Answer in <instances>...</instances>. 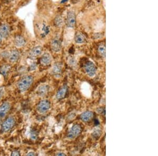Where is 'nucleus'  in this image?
Returning <instances> with one entry per match:
<instances>
[{
	"instance_id": "nucleus-1",
	"label": "nucleus",
	"mask_w": 158,
	"mask_h": 156,
	"mask_svg": "<svg viewBox=\"0 0 158 156\" xmlns=\"http://www.w3.org/2000/svg\"><path fill=\"white\" fill-rule=\"evenodd\" d=\"M34 81V78L31 75H25L22 77L17 83V87L20 92H26L30 88Z\"/></svg>"
},
{
	"instance_id": "nucleus-2",
	"label": "nucleus",
	"mask_w": 158,
	"mask_h": 156,
	"mask_svg": "<svg viewBox=\"0 0 158 156\" xmlns=\"http://www.w3.org/2000/svg\"><path fill=\"white\" fill-rule=\"evenodd\" d=\"M15 119L13 117L9 116L3 122L1 129L3 132H8L15 126Z\"/></svg>"
},
{
	"instance_id": "nucleus-3",
	"label": "nucleus",
	"mask_w": 158,
	"mask_h": 156,
	"mask_svg": "<svg viewBox=\"0 0 158 156\" xmlns=\"http://www.w3.org/2000/svg\"><path fill=\"white\" fill-rule=\"evenodd\" d=\"M50 107L51 104L49 100H43L38 103L36 109L39 113L41 114H43L49 111Z\"/></svg>"
},
{
	"instance_id": "nucleus-4",
	"label": "nucleus",
	"mask_w": 158,
	"mask_h": 156,
	"mask_svg": "<svg viewBox=\"0 0 158 156\" xmlns=\"http://www.w3.org/2000/svg\"><path fill=\"white\" fill-rule=\"evenodd\" d=\"M11 108V105L9 102H4L0 106V121L6 117Z\"/></svg>"
},
{
	"instance_id": "nucleus-5",
	"label": "nucleus",
	"mask_w": 158,
	"mask_h": 156,
	"mask_svg": "<svg viewBox=\"0 0 158 156\" xmlns=\"http://www.w3.org/2000/svg\"><path fill=\"white\" fill-rule=\"evenodd\" d=\"M85 68L87 74L90 77H93L96 75V67L94 63L92 62H88L85 65Z\"/></svg>"
},
{
	"instance_id": "nucleus-6",
	"label": "nucleus",
	"mask_w": 158,
	"mask_h": 156,
	"mask_svg": "<svg viewBox=\"0 0 158 156\" xmlns=\"http://www.w3.org/2000/svg\"><path fill=\"white\" fill-rule=\"evenodd\" d=\"M75 21L76 17L74 12L72 11L68 12L66 20V23L67 27L70 28H73L75 26Z\"/></svg>"
},
{
	"instance_id": "nucleus-7",
	"label": "nucleus",
	"mask_w": 158,
	"mask_h": 156,
	"mask_svg": "<svg viewBox=\"0 0 158 156\" xmlns=\"http://www.w3.org/2000/svg\"><path fill=\"white\" fill-rule=\"evenodd\" d=\"M81 132V127L79 125H74L72 127L68 134V137L70 139H74L77 137Z\"/></svg>"
},
{
	"instance_id": "nucleus-8",
	"label": "nucleus",
	"mask_w": 158,
	"mask_h": 156,
	"mask_svg": "<svg viewBox=\"0 0 158 156\" xmlns=\"http://www.w3.org/2000/svg\"><path fill=\"white\" fill-rule=\"evenodd\" d=\"M43 51V48L41 46H37L33 48L28 53V56L32 59L34 60L41 55Z\"/></svg>"
},
{
	"instance_id": "nucleus-9",
	"label": "nucleus",
	"mask_w": 158,
	"mask_h": 156,
	"mask_svg": "<svg viewBox=\"0 0 158 156\" xmlns=\"http://www.w3.org/2000/svg\"><path fill=\"white\" fill-rule=\"evenodd\" d=\"M10 33L9 25L4 23L0 26V35L3 38H8Z\"/></svg>"
},
{
	"instance_id": "nucleus-10",
	"label": "nucleus",
	"mask_w": 158,
	"mask_h": 156,
	"mask_svg": "<svg viewBox=\"0 0 158 156\" xmlns=\"http://www.w3.org/2000/svg\"><path fill=\"white\" fill-rule=\"evenodd\" d=\"M62 66L60 63H57L53 65L52 69L53 75L57 78L61 77L62 74Z\"/></svg>"
},
{
	"instance_id": "nucleus-11",
	"label": "nucleus",
	"mask_w": 158,
	"mask_h": 156,
	"mask_svg": "<svg viewBox=\"0 0 158 156\" xmlns=\"http://www.w3.org/2000/svg\"><path fill=\"white\" fill-rule=\"evenodd\" d=\"M20 53L17 49H14L11 51L9 55V60L11 63H16L20 58Z\"/></svg>"
},
{
	"instance_id": "nucleus-12",
	"label": "nucleus",
	"mask_w": 158,
	"mask_h": 156,
	"mask_svg": "<svg viewBox=\"0 0 158 156\" xmlns=\"http://www.w3.org/2000/svg\"><path fill=\"white\" fill-rule=\"evenodd\" d=\"M52 61V58L51 55L48 53H44L42 55L41 59H40V63L42 65L44 66H48L51 64Z\"/></svg>"
},
{
	"instance_id": "nucleus-13",
	"label": "nucleus",
	"mask_w": 158,
	"mask_h": 156,
	"mask_svg": "<svg viewBox=\"0 0 158 156\" xmlns=\"http://www.w3.org/2000/svg\"><path fill=\"white\" fill-rule=\"evenodd\" d=\"M14 43L17 47H23L26 44V40L22 36L17 35L14 38Z\"/></svg>"
},
{
	"instance_id": "nucleus-14",
	"label": "nucleus",
	"mask_w": 158,
	"mask_h": 156,
	"mask_svg": "<svg viewBox=\"0 0 158 156\" xmlns=\"http://www.w3.org/2000/svg\"><path fill=\"white\" fill-rule=\"evenodd\" d=\"M51 49L55 52H58L61 49V44L58 38H55L51 42Z\"/></svg>"
},
{
	"instance_id": "nucleus-15",
	"label": "nucleus",
	"mask_w": 158,
	"mask_h": 156,
	"mask_svg": "<svg viewBox=\"0 0 158 156\" xmlns=\"http://www.w3.org/2000/svg\"><path fill=\"white\" fill-rule=\"evenodd\" d=\"M67 90H68V87L66 86V85H64L61 87L60 89H58L57 95H56L57 99L60 100L64 98V97L66 96V94L67 93Z\"/></svg>"
},
{
	"instance_id": "nucleus-16",
	"label": "nucleus",
	"mask_w": 158,
	"mask_h": 156,
	"mask_svg": "<svg viewBox=\"0 0 158 156\" xmlns=\"http://www.w3.org/2000/svg\"><path fill=\"white\" fill-rule=\"evenodd\" d=\"M49 87L47 85H42L39 87L37 89V93L40 96H45L46 94H47L49 92Z\"/></svg>"
},
{
	"instance_id": "nucleus-17",
	"label": "nucleus",
	"mask_w": 158,
	"mask_h": 156,
	"mask_svg": "<svg viewBox=\"0 0 158 156\" xmlns=\"http://www.w3.org/2000/svg\"><path fill=\"white\" fill-rule=\"evenodd\" d=\"M75 42L77 44H83L86 41V38L82 33L80 32L77 33L74 38Z\"/></svg>"
},
{
	"instance_id": "nucleus-18",
	"label": "nucleus",
	"mask_w": 158,
	"mask_h": 156,
	"mask_svg": "<svg viewBox=\"0 0 158 156\" xmlns=\"http://www.w3.org/2000/svg\"><path fill=\"white\" fill-rule=\"evenodd\" d=\"M93 116V114L92 112L90 111H87L84 112L81 114L80 118H81L82 121L85 122H88L92 119Z\"/></svg>"
},
{
	"instance_id": "nucleus-19",
	"label": "nucleus",
	"mask_w": 158,
	"mask_h": 156,
	"mask_svg": "<svg viewBox=\"0 0 158 156\" xmlns=\"http://www.w3.org/2000/svg\"><path fill=\"white\" fill-rule=\"evenodd\" d=\"M11 69V66L8 64H5L0 67V72L4 76L8 75Z\"/></svg>"
},
{
	"instance_id": "nucleus-20",
	"label": "nucleus",
	"mask_w": 158,
	"mask_h": 156,
	"mask_svg": "<svg viewBox=\"0 0 158 156\" xmlns=\"http://www.w3.org/2000/svg\"><path fill=\"white\" fill-rule=\"evenodd\" d=\"M82 90L83 92V93L85 94V95L88 96L90 95L91 89L90 86L88 85L87 83H85L82 87Z\"/></svg>"
},
{
	"instance_id": "nucleus-21",
	"label": "nucleus",
	"mask_w": 158,
	"mask_h": 156,
	"mask_svg": "<svg viewBox=\"0 0 158 156\" xmlns=\"http://www.w3.org/2000/svg\"><path fill=\"white\" fill-rule=\"evenodd\" d=\"M98 52L102 56L105 57V47L104 45H101L99 46L98 48Z\"/></svg>"
},
{
	"instance_id": "nucleus-22",
	"label": "nucleus",
	"mask_w": 158,
	"mask_h": 156,
	"mask_svg": "<svg viewBox=\"0 0 158 156\" xmlns=\"http://www.w3.org/2000/svg\"><path fill=\"white\" fill-rule=\"evenodd\" d=\"M55 25H57V27H61L63 23V20L60 16H57L55 17Z\"/></svg>"
},
{
	"instance_id": "nucleus-23",
	"label": "nucleus",
	"mask_w": 158,
	"mask_h": 156,
	"mask_svg": "<svg viewBox=\"0 0 158 156\" xmlns=\"http://www.w3.org/2000/svg\"><path fill=\"white\" fill-rule=\"evenodd\" d=\"M37 133H36V132H35V131H33V132H31V139H33V140H36V138H37Z\"/></svg>"
},
{
	"instance_id": "nucleus-24",
	"label": "nucleus",
	"mask_w": 158,
	"mask_h": 156,
	"mask_svg": "<svg viewBox=\"0 0 158 156\" xmlns=\"http://www.w3.org/2000/svg\"><path fill=\"white\" fill-rule=\"evenodd\" d=\"M11 156H21V154H20V151H17V150H14V151H13L11 152Z\"/></svg>"
},
{
	"instance_id": "nucleus-25",
	"label": "nucleus",
	"mask_w": 158,
	"mask_h": 156,
	"mask_svg": "<svg viewBox=\"0 0 158 156\" xmlns=\"http://www.w3.org/2000/svg\"><path fill=\"white\" fill-rule=\"evenodd\" d=\"M4 93V89L3 88H0V100L2 98V97L3 96V94Z\"/></svg>"
},
{
	"instance_id": "nucleus-26",
	"label": "nucleus",
	"mask_w": 158,
	"mask_h": 156,
	"mask_svg": "<svg viewBox=\"0 0 158 156\" xmlns=\"http://www.w3.org/2000/svg\"><path fill=\"white\" fill-rule=\"evenodd\" d=\"M26 156H37V154H36V152H33V151H31V152H28V154H26Z\"/></svg>"
},
{
	"instance_id": "nucleus-27",
	"label": "nucleus",
	"mask_w": 158,
	"mask_h": 156,
	"mask_svg": "<svg viewBox=\"0 0 158 156\" xmlns=\"http://www.w3.org/2000/svg\"><path fill=\"white\" fill-rule=\"evenodd\" d=\"M57 156H66V154H65L63 152H58V153H57V154H56Z\"/></svg>"
},
{
	"instance_id": "nucleus-28",
	"label": "nucleus",
	"mask_w": 158,
	"mask_h": 156,
	"mask_svg": "<svg viewBox=\"0 0 158 156\" xmlns=\"http://www.w3.org/2000/svg\"><path fill=\"white\" fill-rule=\"evenodd\" d=\"M2 38H2V37L1 36V35H0V45H1V44L2 43Z\"/></svg>"
},
{
	"instance_id": "nucleus-29",
	"label": "nucleus",
	"mask_w": 158,
	"mask_h": 156,
	"mask_svg": "<svg viewBox=\"0 0 158 156\" xmlns=\"http://www.w3.org/2000/svg\"><path fill=\"white\" fill-rule=\"evenodd\" d=\"M66 1H67V0H63V1H62V2H66Z\"/></svg>"
}]
</instances>
